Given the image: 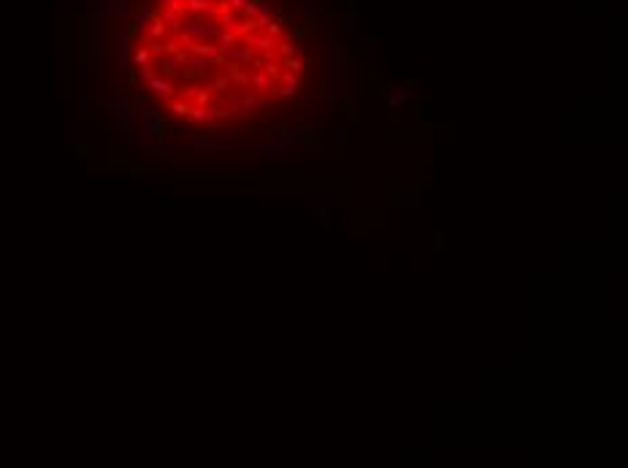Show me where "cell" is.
Masks as SVG:
<instances>
[{
    "label": "cell",
    "mask_w": 628,
    "mask_h": 468,
    "mask_svg": "<svg viewBox=\"0 0 628 468\" xmlns=\"http://www.w3.org/2000/svg\"><path fill=\"white\" fill-rule=\"evenodd\" d=\"M257 108H271V98H266V95L257 98Z\"/></svg>",
    "instance_id": "9"
},
{
    "label": "cell",
    "mask_w": 628,
    "mask_h": 468,
    "mask_svg": "<svg viewBox=\"0 0 628 468\" xmlns=\"http://www.w3.org/2000/svg\"><path fill=\"white\" fill-rule=\"evenodd\" d=\"M273 82H276V79H271V76H268V73H266V70H255V76L249 79V84H252V92H255V95L271 92Z\"/></svg>",
    "instance_id": "2"
},
{
    "label": "cell",
    "mask_w": 628,
    "mask_h": 468,
    "mask_svg": "<svg viewBox=\"0 0 628 468\" xmlns=\"http://www.w3.org/2000/svg\"><path fill=\"white\" fill-rule=\"evenodd\" d=\"M344 133H347V130H344V128H338L336 133H333V141H338V144H344V138H347V135H344Z\"/></svg>",
    "instance_id": "10"
},
{
    "label": "cell",
    "mask_w": 628,
    "mask_h": 468,
    "mask_svg": "<svg viewBox=\"0 0 628 468\" xmlns=\"http://www.w3.org/2000/svg\"><path fill=\"white\" fill-rule=\"evenodd\" d=\"M211 103V89H198L195 95V106H209Z\"/></svg>",
    "instance_id": "7"
},
{
    "label": "cell",
    "mask_w": 628,
    "mask_h": 468,
    "mask_svg": "<svg viewBox=\"0 0 628 468\" xmlns=\"http://www.w3.org/2000/svg\"><path fill=\"white\" fill-rule=\"evenodd\" d=\"M209 89L211 92H225V89H230V76H227V73H211Z\"/></svg>",
    "instance_id": "4"
},
{
    "label": "cell",
    "mask_w": 628,
    "mask_h": 468,
    "mask_svg": "<svg viewBox=\"0 0 628 468\" xmlns=\"http://www.w3.org/2000/svg\"><path fill=\"white\" fill-rule=\"evenodd\" d=\"M285 68L292 70V73H301V70H303V63H301L298 57H285Z\"/></svg>",
    "instance_id": "6"
},
{
    "label": "cell",
    "mask_w": 628,
    "mask_h": 468,
    "mask_svg": "<svg viewBox=\"0 0 628 468\" xmlns=\"http://www.w3.org/2000/svg\"><path fill=\"white\" fill-rule=\"evenodd\" d=\"M174 111H176V117H187V114H190V106L181 100V103H174Z\"/></svg>",
    "instance_id": "8"
},
{
    "label": "cell",
    "mask_w": 628,
    "mask_h": 468,
    "mask_svg": "<svg viewBox=\"0 0 628 468\" xmlns=\"http://www.w3.org/2000/svg\"><path fill=\"white\" fill-rule=\"evenodd\" d=\"M276 82H279V89H276V92H279L282 98H292V95H298V87H301V84H298V76L292 73V70L279 73Z\"/></svg>",
    "instance_id": "1"
},
{
    "label": "cell",
    "mask_w": 628,
    "mask_h": 468,
    "mask_svg": "<svg viewBox=\"0 0 628 468\" xmlns=\"http://www.w3.org/2000/svg\"><path fill=\"white\" fill-rule=\"evenodd\" d=\"M257 111V95H244V98L239 100V103L233 106V114H239V117H252V114Z\"/></svg>",
    "instance_id": "3"
},
{
    "label": "cell",
    "mask_w": 628,
    "mask_h": 468,
    "mask_svg": "<svg viewBox=\"0 0 628 468\" xmlns=\"http://www.w3.org/2000/svg\"><path fill=\"white\" fill-rule=\"evenodd\" d=\"M406 100V84H393L387 89V103L390 106H401Z\"/></svg>",
    "instance_id": "5"
}]
</instances>
